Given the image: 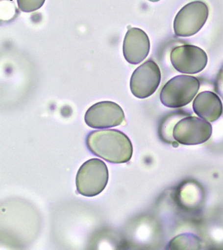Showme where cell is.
Listing matches in <instances>:
<instances>
[{
	"mask_svg": "<svg viewBox=\"0 0 223 250\" xmlns=\"http://www.w3.org/2000/svg\"><path fill=\"white\" fill-rule=\"evenodd\" d=\"M86 144L92 154L111 163H127L132 157L130 139L118 129L91 131Z\"/></svg>",
	"mask_w": 223,
	"mask_h": 250,
	"instance_id": "cell-1",
	"label": "cell"
},
{
	"mask_svg": "<svg viewBox=\"0 0 223 250\" xmlns=\"http://www.w3.org/2000/svg\"><path fill=\"white\" fill-rule=\"evenodd\" d=\"M197 78L180 75L169 80L161 90L160 101L166 107L179 108L191 103L200 88Z\"/></svg>",
	"mask_w": 223,
	"mask_h": 250,
	"instance_id": "cell-2",
	"label": "cell"
},
{
	"mask_svg": "<svg viewBox=\"0 0 223 250\" xmlns=\"http://www.w3.org/2000/svg\"><path fill=\"white\" fill-rule=\"evenodd\" d=\"M109 180V170L105 162L91 159L80 166L76 177L78 192L85 197H94L105 189Z\"/></svg>",
	"mask_w": 223,
	"mask_h": 250,
	"instance_id": "cell-3",
	"label": "cell"
},
{
	"mask_svg": "<svg viewBox=\"0 0 223 250\" xmlns=\"http://www.w3.org/2000/svg\"><path fill=\"white\" fill-rule=\"evenodd\" d=\"M208 7L202 1H195L184 5L175 16L173 31L178 37H190L197 34L207 21Z\"/></svg>",
	"mask_w": 223,
	"mask_h": 250,
	"instance_id": "cell-4",
	"label": "cell"
},
{
	"mask_svg": "<svg viewBox=\"0 0 223 250\" xmlns=\"http://www.w3.org/2000/svg\"><path fill=\"white\" fill-rule=\"evenodd\" d=\"M212 134L211 124L195 116H187L179 120L173 129L175 141L186 146L205 143L211 138Z\"/></svg>",
	"mask_w": 223,
	"mask_h": 250,
	"instance_id": "cell-5",
	"label": "cell"
},
{
	"mask_svg": "<svg viewBox=\"0 0 223 250\" xmlns=\"http://www.w3.org/2000/svg\"><path fill=\"white\" fill-rule=\"evenodd\" d=\"M161 78L158 65L153 60H148L133 72L130 80L131 92L136 98L145 99L154 94Z\"/></svg>",
	"mask_w": 223,
	"mask_h": 250,
	"instance_id": "cell-6",
	"label": "cell"
},
{
	"mask_svg": "<svg viewBox=\"0 0 223 250\" xmlns=\"http://www.w3.org/2000/svg\"><path fill=\"white\" fill-rule=\"evenodd\" d=\"M123 109L116 102H98L89 107L86 112L85 122L95 129L110 128L118 126L125 122Z\"/></svg>",
	"mask_w": 223,
	"mask_h": 250,
	"instance_id": "cell-7",
	"label": "cell"
},
{
	"mask_svg": "<svg viewBox=\"0 0 223 250\" xmlns=\"http://www.w3.org/2000/svg\"><path fill=\"white\" fill-rule=\"evenodd\" d=\"M172 64L178 72L195 74L202 72L208 63V56L202 49L193 45L175 47L171 54Z\"/></svg>",
	"mask_w": 223,
	"mask_h": 250,
	"instance_id": "cell-8",
	"label": "cell"
},
{
	"mask_svg": "<svg viewBox=\"0 0 223 250\" xmlns=\"http://www.w3.org/2000/svg\"><path fill=\"white\" fill-rule=\"evenodd\" d=\"M150 42L147 34L137 27L129 29L124 40L123 54L128 63L137 65L149 54Z\"/></svg>",
	"mask_w": 223,
	"mask_h": 250,
	"instance_id": "cell-9",
	"label": "cell"
},
{
	"mask_svg": "<svg viewBox=\"0 0 223 250\" xmlns=\"http://www.w3.org/2000/svg\"><path fill=\"white\" fill-rule=\"evenodd\" d=\"M193 107L197 116L209 122L219 120L223 111L221 98L211 91H205L197 95L194 100Z\"/></svg>",
	"mask_w": 223,
	"mask_h": 250,
	"instance_id": "cell-10",
	"label": "cell"
},
{
	"mask_svg": "<svg viewBox=\"0 0 223 250\" xmlns=\"http://www.w3.org/2000/svg\"><path fill=\"white\" fill-rule=\"evenodd\" d=\"M184 114L175 113L173 115L168 116L164 120L162 124H161L160 129H159V135L161 140L167 144H178V142H175L174 138L173 137V129L175 124L181 120Z\"/></svg>",
	"mask_w": 223,
	"mask_h": 250,
	"instance_id": "cell-11",
	"label": "cell"
},
{
	"mask_svg": "<svg viewBox=\"0 0 223 250\" xmlns=\"http://www.w3.org/2000/svg\"><path fill=\"white\" fill-rule=\"evenodd\" d=\"M200 245V239L193 234H181L168 244L170 249L175 250L198 249L197 246Z\"/></svg>",
	"mask_w": 223,
	"mask_h": 250,
	"instance_id": "cell-12",
	"label": "cell"
},
{
	"mask_svg": "<svg viewBox=\"0 0 223 250\" xmlns=\"http://www.w3.org/2000/svg\"><path fill=\"white\" fill-rule=\"evenodd\" d=\"M46 0H17L18 8L24 12L30 13L39 10Z\"/></svg>",
	"mask_w": 223,
	"mask_h": 250,
	"instance_id": "cell-13",
	"label": "cell"
},
{
	"mask_svg": "<svg viewBox=\"0 0 223 250\" xmlns=\"http://www.w3.org/2000/svg\"><path fill=\"white\" fill-rule=\"evenodd\" d=\"M215 90L223 99V65L217 75L215 82Z\"/></svg>",
	"mask_w": 223,
	"mask_h": 250,
	"instance_id": "cell-14",
	"label": "cell"
},
{
	"mask_svg": "<svg viewBox=\"0 0 223 250\" xmlns=\"http://www.w3.org/2000/svg\"><path fill=\"white\" fill-rule=\"evenodd\" d=\"M149 1H151V2H157V1H160V0H149Z\"/></svg>",
	"mask_w": 223,
	"mask_h": 250,
	"instance_id": "cell-15",
	"label": "cell"
}]
</instances>
